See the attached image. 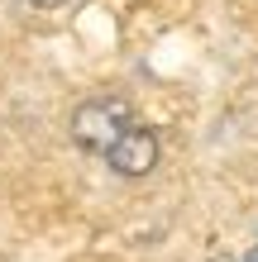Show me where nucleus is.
Returning <instances> with one entry per match:
<instances>
[{
	"instance_id": "obj_1",
	"label": "nucleus",
	"mask_w": 258,
	"mask_h": 262,
	"mask_svg": "<svg viewBox=\"0 0 258 262\" xmlns=\"http://www.w3.org/2000/svg\"><path fill=\"white\" fill-rule=\"evenodd\" d=\"M134 119H139V115H134V100L125 96V91H101V96H86V100L72 105L67 138H72V148H77V152L101 158V152L110 148Z\"/></svg>"
},
{
	"instance_id": "obj_2",
	"label": "nucleus",
	"mask_w": 258,
	"mask_h": 262,
	"mask_svg": "<svg viewBox=\"0 0 258 262\" xmlns=\"http://www.w3.org/2000/svg\"><path fill=\"white\" fill-rule=\"evenodd\" d=\"M101 162H105V172L120 177V181H144V177H153L158 162H163V134L153 124H144V119H134V124L101 152Z\"/></svg>"
},
{
	"instance_id": "obj_3",
	"label": "nucleus",
	"mask_w": 258,
	"mask_h": 262,
	"mask_svg": "<svg viewBox=\"0 0 258 262\" xmlns=\"http://www.w3.org/2000/svg\"><path fill=\"white\" fill-rule=\"evenodd\" d=\"M24 10H34V14H53V10H63L67 0H19Z\"/></svg>"
}]
</instances>
